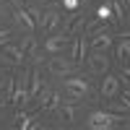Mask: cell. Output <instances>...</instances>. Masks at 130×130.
<instances>
[{
	"instance_id": "cell-11",
	"label": "cell",
	"mask_w": 130,
	"mask_h": 130,
	"mask_svg": "<svg viewBox=\"0 0 130 130\" xmlns=\"http://www.w3.org/2000/svg\"><path fill=\"white\" fill-rule=\"evenodd\" d=\"M13 18H16L18 26H24V29H29V31L37 29V21L31 18V13H29V10H24V8H16V10H13Z\"/></svg>"
},
{
	"instance_id": "cell-30",
	"label": "cell",
	"mask_w": 130,
	"mask_h": 130,
	"mask_svg": "<svg viewBox=\"0 0 130 130\" xmlns=\"http://www.w3.org/2000/svg\"><path fill=\"white\" fill-rule=\"evenodd\" d=\"M122 96H125V99L130 102V89H127V91H122Z\"/></svg>"
},
{
	"instance_id": "cell-5",
	"label": "cell",
	"mask_w": 130,
	"mask_h": 130,
	"mask_svg": "<svg viewBox=\"0 0 130 130\" xmlns=\"http://www.w3.org/2000/svg\"><path fill=\"white\" fill-rule=\"evenodd\" d=\"M120 89H122V83L117 75H109V73H104V81H102V99H115V96H120Z\"/></svg>"
},
{
	"instance_id": "cell-31",
	"label": "cell",
	"mask_w": 130,
	"mask_h": 130,
	"mask_svg": "<svg viewBox=\"0 0 130 130\" xmlns=\"http://www.w3.org/2000/svg\"><path fill=\"white\" fill-rule=\"evenodd\" d=\"M3 81H5V75H3V73H0V89H3Z\"/></svg>"
},
{
	"instance_id": "cell-2",
	"label": "cell",
	"mask_w": 130,
	"mask_h": 130,
	"mask_svg": "<svg viewBox=\"0 0 130 130\" xmlns=\"http://www.w3.org/2000/svg\"><path fill=\"white\" fill-rule=\"evenodd\" d=\"M62 86H65V94H68V99H65V102H73V104L83 102L86 96L91 94V86H89L86 78H65Z\"/></svg>"
},
{
	"instance_id": "cell-28",
	"label": "cell",
	"mask_w": 130,
	"mask_h": 130,
	"mask_svg": "<svg viewBox=\"0 0 130 130\" xmlns=\"http://www.w3.org/2000/svg\"><path fill=\"white\" fill-rule=\"evenodd\" d=\"M78 5H81L78 0H62V8H65V10H75Z\"/></svg>"
},
{
	"instance_id": "cell-13",
	"label": "cell",
	"mask_w": 130,
	"mask_h": 130,
	"mask_svg": "<svg viewBox=\"0 0 130 130\" xmlns=\"http://www.w3.org/2000/svg\"><path fill=\"white\" fill-rule=\"evenodd\" d=\"M13 120H16V127H21V130H37V127H42V122H37V117L24 115V112H18Z\"/></svg>"
},
{
	"instance_id": "cell-19",
	"label": "cell",
	"mask_w": 130,
	"mask_h": 130,
	"mask_svg": "<svg viewBox=\"0 0 130 130\" xmlns=\"http://www.w3.org/2000/svg\"><path fill=\"white\" fill-rule=\"evenodd\" d=\"M60 104H62L60 94H55V91H52V94H50V99H47L44 104H42V112H52V109H57Z\"/></svg>"
},
{
	"instance_id": "cell-27",
	"label": "cell",
	"mask_w": 130,
	"mask_h": 130,
	"mask_svg": "<svg viewBox=\"0 0 130 130\" xmlns=\"http://www.w3.org/2000/svg\"><path fill=\"white\" fill-rule=\"evenodd\" d=\"M8 42H10V31L8 29H0V47H5Z\"/></svg>"
},
{
	"instance_id": "cell-17",
	"label": "cell",
	"mask_w": 130,
	"mask_h": 130,
	"mask_svg": "<svg viewBox=\"0 0 130 130\" xmlns=\"http://www.w3.org/2000/svg\"><path fill=\"white\" fill-rule=\"evenodd\" d=\"M117 60H120L122 65L130 62V39H122L120 44H117Z\"/></svg>"
},
{
	"instance_id": "cell-16",
	"label": "cell",
	"mask_w": 130,
	"mask_h": 130,
	"mask_svg": "<svg viewBox=\"0 0 130 130\" xmlns=\"http://www.w3.org/2000/svg\"><path fill=\"white\" fill-rule=\"evenodd\" d=\"M109 112H117V115H130V102L125 99V96H122V99H117V96H115V99H109Z\"/></svg>"
},
{
	"instance_id": "cell-20",
	"label": "cell",
	"mask_w": 130,
	"mask_h": 130,
	"mask_svg": "<svg viewBox=\"0 0 130 130\" xmlns=\"http://www.w3.org/2000/svg\"><path fill=\"white\" fill-rule=\"evenodd\" d=\"M13 86H16V75H5V81H3V94L8 96V102H10V96H13Z\"/></svg>"
},
{
	"instance_id": "cell-1",
	"label": "cell",
	"mask_w": 130,
	"mask_h": 130,
	"mask_svg": "<svg viewBox=\"0 0 130 130\" xmlns=\"http://www.w3.org/2000/svg\"><path fill=\"white\" fill-rule=\"evenodd\" d=\"M122 117L125 115H117V112H109V109H96L86 117V127L91 130H112L117 125H122Z\"/></svg>"
},
{
	"instance_id": "cell-34",
	"label": "cell",
	"mask_w": 130,
	"mask_h": 130,
	"mask_svg": "<svg viewBox=\"0 0 130 130\" xmlns=\"http://www.w3.org/2000/svg\"><path fill=\"white\" fill-rule=\"evenodd\" d=\"M127 21H130V16H127Z\"/></svg>"
},
{
	"instance_id": "cell-26",
	"label": "cell",
	"mask_w": 130,
	"mask_h": 130,
	"mask_svg": "<svg viewBox=\"0 0 130 130\" xmlns=\"http://www.w3.org/2000/svg\"><path fill=\"white\" fill-rule=\"evenodd\" d=\"M29 13H31V18L37 21V29H39V24H42V18H44V13H42L37 5H31V8H29Z\"/></svg>"
},
{
	"instance_id": "cell-23",
	"label": "cell",
	"mask_w": 130,
	"mask_h": 130,
	"mask_svg": "<svg viewBox=\"0 0 130 130\" xmlns=\"http://www.w3.org/2000/svg\"><path fill=\"white\" fill-rule=\"evenodd\" d=\"M117 78H120V83H125L127 89H130V65H122V70H120Z\"/></svg>"
},
{
	"instance_id": "cell-6",
	"label": "cell",
	"mask_w": 130,
	"mask_h": 130,
	"mask_svg": "<svg viewBox=\"0 0 130 130\" xmlns=\"http://www.w3.org/2000/svg\"><path fill=\"white\" fill-rule=\"evenodd\" d=\"M83 26H86V18H83L81 10L78 8L68 10V26H65V34H68V37H78L81 31H83Z\"/></svg>"
},
{
	"instance_id": "cell-15",
	"label": "cell",
	"mask_w": 130,
	"mask_h": 130,
	"mask_svg": "<svg viewBox=\"0 0 130 130\" xmlns=\"http://www.w3.org/2000/svg\"><path fill=\"white\" fill-rule=\"evenodd\" d=\"M86 52H89V42H86V39H75L73 42V50H70V60L75 62V60L86 57Z\"/></svg>"
},
{
	"instance_id": "cell-32",
	"label": "cell",
	"mask_w": 130,
	"mask_h": 130,
	"mask_svg": "<svg viewBox=\"0 0 130 130\" xmlns=\"http://www.w3.org/2000/svg\"><path fill=\"white\" fill-rule=\"evenodd\" d=\"M78 3H89V0H78Z\"/></svg>"
},
{
	"instance_id": "cell-9",
	"label": "cell",
	"mask_w": 130,
	"mask_h": 130,
	"mask_svg": "<svg viewBox=\"0 0 130 130\" xmlns=\"http://www.w3.org/2000/svg\"><path fill=\"white\" fill-rule=\"evenodd\" d=\"M112 44V34L107 31V26H102L96 34H91V42H89V47H94V50H107Z\"/></svg>"
},
{
	"instance_id": "cell-18",
	"label": "cell",
	"mask_w": 130,
	"mask_h": 130,
	"mask_svg": "<svg viewBox=\"0 0 130 130\" xmlns=\"http://www.w3.org/2000/svg\"><path fill=\"white\" fill-rule=\"evenodd\" d=\"M96 18H99V21H104V24H107V21H115L112 5H109V3H102L99 8H96Z\"/></svg>"
},
{
	"instance_id": "cell-3",
	"label": "cell",
	"mask_w": 130,
	"mask_h": 130,
	"mask_svg": "<svg viewBox=\"0 0 130 130\" xmlns=\"http://www.w3.org/2000/svg\"><path fill=\"white\" fill-rule=\"evenodd\" d=\"M73 60H68V57H60V55H52L50 57V62H47V70L55 75V78H65V75H70L73 73Z\"/></svg>"
},
{
	"instance_id": "cell-33",
	"label": "cell",
	"mask_w": 130,
	"mask_h": 130,
	"mask_svg": "<svg viewBox=\"0 0 130 130\" xmlns=\"http://www.w3.org/2000/svg\"><path fill=\"white\" fill-rule=\"evenodd\" d=\"M122 3H130V0H122Z\"/></svg>"
},
{
	"instance_id": "cell-25",
	"label": "cell",
	"mask_w": 130,
	"mask_h": 130,
	"mask_svg": "<svg viewBox=\"0 0 130 130\" xmlns=\"http://www.w3.org/2000/svg\"><path fill=\"white\" fill-rule=\"evenodd\" d=\"M109 5H112V13H115V21H122V18H125V10H122V5H120V3H115V0H112Z\"/></svg>"
},
{
	"instance_id": "cell-4",
	"label": "cell",
	"mask_w": 130,
	"mask_h": 130,
	"mask_svg": "<svg viewBox=\"0 0 130 130\" xmlns=\"http://www.w3.org/2000/svg\"><path fill=\"white\" fill-rule=\"evenodd\" d=\"M70 42H73V37H68L65 31H62V34H50L44 39V52H47V55H60Z\"/></svg>"
},
{
	"instance_id": "cell-12",
	"label": "cell",
	"mask_w": 130,
	"mask_h": 130,
	"mask_svg": "<svg viewBox=\"0 0 130 130\" xmlns=\"http://www.w3.org/2000/svg\"><path fill=\"white\" fill-rule=\"evenodd\" d=\"M57 117L65 120V122H73L75 117H78V107H75L73 102H62V104L57 107Z\"/></svg>"
},
{
	"instance_id": "cell-10",
	"label": "cell",
	"mask_w": 130,
	"mask_h": 130,
	"mask_svg": "<svg viewBox=\"0 0 130 130\" xmlns=\"http://www.w3.org/2000/svg\"><path fill=\"white\" fill-rule=\"evenodd\" d=\"M3 55H5L10 62H13V65H24V60H26V52L21 50L18 44H10V42L3 47Z\"/></svg>"
},
{
	"instance_id": "cell-22",
	"label": "cell",
	"mask_w": 130,
	"mask_h": 130,
	"mask_svg": "<svg viewBox=\"0 0 130 130\" xmlns=\"http://www.w3.org/2000/svg\"><path fill=\"white\" fill-rule=\"evenodd\" d=\"M102 24H104V21H99V18H96V21H91V24H86V26H83V34H86V37L96 34V31L102 29Z\"/></svg>"
},
{
	"instance_id": "cell-21",
	"label": "cell",
	"mask_w": 130,
	"mask_h": 130,
	"mask_svg": "<svg viewBox=\"0 0 130 130\" xmlns=\"http://www.w3.org/2000/svg\"><path fill=\"white\" fill-rule=\"evenodd\" d=\"M13 89H26L29 91V70H21V75H16V86Z\"/></svg>"
},
{
	"instance_id": "cell-8",
	"label": "cell",
	"mask_w": 130,
	"mask_h": 130,
	"mask_svg": "<svg viewBox=\"0 0 130 130\" xmlns=\"http://www.w3.org/2000/svg\"><path fill=\"white\" fill-rule=\"evenodd\" d=\"M60 26V13L57 10H47L44 13V18H42V24H39V29H42V34H55V29Z\"/></svg>"
},
{
	"instance_id": "cell-29",
	"label": "cell",
	"mask_w": 130,
	"mask_h": 130,
	"mask_svg": "<svg viewBox=\"0 0 130 130\" xmlns=\"http://www.w3.org/2000/svg\"><path fill=\"white\" fill-rule=\"evenodd\" d=\"M5 102H8V96H5V94H3V91H0V107H3V104H5Z\"/></svg>"
},
{
	"instance_id": "cell-24",
	"label": "cell",
	"mask_w": 130,
	"mask_h": 130,
	"mask_svg": "<svg viewBox=\"0 0 130 130\" xmlns=\"http://www.w3.org/2000/svg\"><path fill=\"white\" fill-rule=\"evenodd\" d=\"M50 94H52V91H50V89H47V86H42V89H39V94H37V96H34V99H37V102H39V107H42V104H44V102H47V99H50Z\"/></svg>"
},
{
	"instance_id": "cell-7",
	"label": "cell",
	"mask_w": 130,
	"mask_h": 130,
	"mask_svg": "<svg viewBox=\"0 0 130 130\" xmlns=\"http://www.w3.org/2000/svg\"><path fill=\"white\" fill-rule=\"evenodd\" d=\"M89 70L96 73V75H104L109 70V57H107L102 50H94V55H89Z\"/></svg>"
},
{
	"instance_id": "cell-14",
	"label": "cell",
	"mask_w": 130,
	"mask_h": 130,
	"mask_svg": "<svg viewBox=\"0 0 130 130\" xmlns=\"http://www.w3.org/2000/svg\"><path fill=\"white\" fill-rule=\"evenodd\" d=\"M42 86H44V83H42V73H39V68H34L29 73V99H34Z\"/></svg>"
}]
</instances>
